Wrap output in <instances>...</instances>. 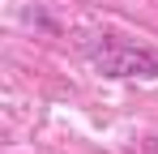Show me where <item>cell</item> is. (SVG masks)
I'll use <instances>...</instances> for the list:
<instances>
[{"label":"cell","mask_w":158,"mask_h":154,"mask_svg":"<svg viewBox=\"0 0 158 154\" xmlns=\"http://www.w3.org/2000/svg\"><path fill=\"white\" fill-rule=\"evenodd\" d=\"M90 64L103 77H158V51L145 43H128L107 34L103 43H90Z\"/></svg>","instance_id":"6da1fadb"}]
</instances>
